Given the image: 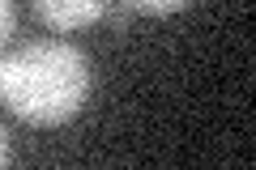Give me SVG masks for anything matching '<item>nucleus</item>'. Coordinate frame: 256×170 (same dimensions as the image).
Listing matches in <instances>:
<instances>
[{
	"label": "nucleus",
	"instance_id": "nucleus-1",
	"mask_svg": "<svg viewBox=\"0 0 256 170\" xmlns=\"http://www.w3.org/2000/svg\"><path fill=\"white\" fill-rule=\"evenodd\" d=\"M0 98L22 124L60 128L90 98V60L73 43H26L0 60Z\"/></svg>",
	"mask_w": 256,
	"mask_h": 170
},
{
	"label": "nucleus",
	"instance_id": "nucleus-5",
	"mask_svg": "<svg viewBox=\"0 0 256 170\" xmlns=\"http://www.w3.org/2000/svg\"><path fill=\"white\" fill-rule=\"evenodd\" d=\"M9 162V132H4V124H0V166Z\"/></svg>",
	"mask_w": 256,
	"mask_h": 170
},
{
	"label": "nucleus",
	"instance_id": "nucleus-3",
	"mask_svg": "<svg viewBox=\"0 0 256 170\" xmlns=\"http://www.w3.org/2000/svg\"><path fill=\"white\" fill-rule=\"evenodd\" d=\"M128 13H146V17H171V13L188 9L192 0H120Z\"/></svg>",
	"mask_w": 256,
	"mask_h": 170
},
{
	"label": "nucleus",
	"instance_id": "nucleus-4",
	"mask_svg": "<svg viewBox=\"0 0 256 170\" xmlns=\"http://www.w3.org/2000/svg\"><path fill=\"white\" fill-rule=\"evenodd\" d=\"M13 26H18V4H13V0H0V47L9 43Z\"/></svg>",
	"mask_w": 256,
	"mask_h": 170
},
{
	"label": "nucleus",
	"instance_id": "nucleus-2",
	"mask_svg": "<svg viewBox=\"0 0 256 170\" xmlns=\"http://www.w3.org/2000/svg\"><path fill=\"white\" fill-rule=\"evenodd\" d=\"M34 4V17L52 30H82L102 21V13L111 9L107 0H30Z\"/></svg>",
	"mask_w": 256,
	"mask_h": 170
}]
</instances>
